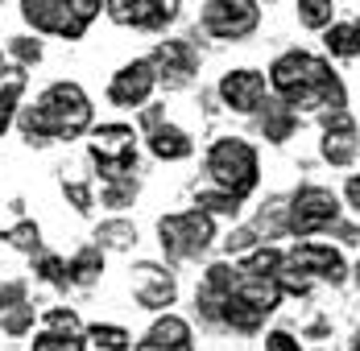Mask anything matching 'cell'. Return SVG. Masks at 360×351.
Segmentation results:
<instances>
[{"mask_svg": "<svg viewBox=\"0 0 360 351\" xmlns=\"http://www.w3.org/2000/svg\"><path fill=\"white\" fill-rule=\"evenodd\" d=\"M63 194L75 203V211H83V215L91 211V186L87 182H63Z\"/></svg>", "mask_w": 360, "mask_h": 351, "instance_id": "cell-34", "label": "cell"}, {"mask_svg": "<svg viewBox=\"0 0 360 351\" xmlns=\"http://www.w3.org/2000/svg\"><path fill=\"white\" fill-rule=\"evenodd\" d=\"M153 87H158V70L149 58H137V62H129V67H120L112 74L108 83V100L116 107H141L149 95H153Z\"/></svg>", "mask_w": 360, "mask_h": 351, "instance_id": "cell-10", "label": "cell"}, {"mask_svg": "<svg viewBox=\"0 0 360 351\" xmlns=\"http://www.w3.org/2000/svg\"><path fill=\"white\" fill-rule=\"evenodd\" d=\"M344 194H348V203L360 211V174H352L348 178V186H344Z\"/></svg>", "mask_w": 360, "mask_h": 351, "instance_id": "cell-37", "label": "cell"}, {"mask_svg": "<svg viewBox=\"0 0 360 351\" xmlns=\"http://www.w3.org/2000/svg\"><path fill=\"white\" fill-rule=\"evenodd\" d=\"M96 240H100V248L129 252V248L137 244V227H133L129 219H108V223H100V227H96Z\"/></svg>", "mask_w": 360, "mask_h": 351, "instance_id": "cell-21", "label": "cell"}, {"mask_svg": "<svg viewBox=\"0 0 360 351\" xmlns=\"http://www.w3.org/2000/svg\"><path fill=\"white\" fill-rule=\"evenodd\" d=\"M4 240H8L13 248H21V252H37L41 232H37V223H17V227H8V232H4Z\"/></svg>", "mask_w": 360, "mask_h": 351, "instance_id": "cell-28", "label": "cell"}, {"mask_svg": "<svg viewBox=\"0 0 360 351\" xmlns=\"http://www.w3.org/2000/svg\"><path fill=\"white\" fill-rule=\"evenodd\" d=\"M137 351H195L191 347V326H186V318L162 314L149 326V335L137 343Z\"/></svg>", "mask_w": 360, "mask_h": 351, "instance_id": "cell-16", "label": "cell"}, {"mask_svg": "<svg viewBox=\"0 0 360 351\" xmlns=\"http://www.w3.org/2000/svg\"><path fill=\"white\" fill-rule=\"evenodd\" d=\"M356 281H360V260H356Z\"/></svg>", "mask_w": 360, "mask_h": 351, "instance_id": "cell-39", "label": "cell"}, {"mask_svg": "<svg viewBox=\"0 0 360 351\" xmlns=\"http://www.w3.org/2000/svg\"><path fill=\"white\" fill-rule=\"evenodd\" d=\"M344 256L327 244H298L294 252L282 256V273H278V289L282 293H307L315 281L340 285L344 281Z\"/></svg>", "mask_w": 360, "mask_h": 351, "instance_id": "cell-4", "label": "cell"}, {"mask_svg": "<svg viewBox=\"0 0 360 351\" xmlns=\"http://www.w3.org/2000/svg\"><path fill=\"white\" fill-rule=\"evenodd\" d=\"M0 326H4L8 335H25V331L34 326V306L25 302V306H17V310H8V314H0Z\"/></svg>", "mask_w": 360, "mask_h": 351, "instance_id": "cell-29", "label": "cell"}, {"mask_svg": "<svg viewBox=\"0 0 360 351\" xmlns=\"http://www.w3.org/2000/svg\"><path fill=\"white\" fill-rule=\"evenodd\" d=\"M91 124V100L83 95L79 83H50L34 107L21 116V133L30 145H50V140H75Z\"/></svg>", "mask_w": 360, "mask_h": 351, "instance_id": "cell-2", "label": "cell"}, {"mask_svg": "<svg viewBox=\"0 0 360 351\" xmlns=\"http://www.w3.org/2000/svg\"><path fill=\"white\" fill-rule=\"evenodd\" d=\"M100 0H25L21 17L41 29V34H58V37H83L87 25L100 17Z\"/></svg>", "mask_w": 360, "mask_h": 351, "instance_id": "cell-5", "label": "cell"}, {"mask_svg": "<svg viewBox=\"0 0 360 351\" xmlns=\"http://www.w3.org/2000/svg\"><path fill=\"white\" fill-rule=\"evenodd\" d=\"M252 240H257V232H252V227H236V232L224 240V248H228V252H249Z\"/></svg>", "mask_w": 360, "mask_h": 351, "instance_id": "cell-36", "label": "cell"}, {"mask_svg": "<svg viewBox=\"0 0 360 351\" xmlns=\"http://www.w3.org/2000/svg\"><path fill=\"white\" fill-rule=\"evenodd\" d=\"M335 219H340V199L323 186H302L286 207V232L315 236L323 227H335Z\"/></svg>", "mask_w": 360, "mask_h": 351, "instance_id": "cell-8", "label": "cell"}, {"mask_svg": "<svg viewBox=\"0 0 360 351\" xmlns=\"http://www.w3.org/2000/svg\"><path fill=\"white\" fill-rule=\"evenodd\" d=\"M207 174H212V186L232 194V199H245L257 190V149L240 137H219L212 149H207Z\"/></svg>", "mask_w": 360, "mask_h": 351, "instance_id": "cell-3", "label": "cell"}, {"mask_svg": "<svg viewBox=\"0 0 360 351\" xmlns=\"http://www.w3.org/2000/svg\"><path fill=\"white\" fill-rule=\"evenodd\" d=\"M219 100L232 112H257L265 104V74L261 70H228L219 79Z\"/></svg>", "mask_w": 360, "mask_h": 351, "instance_id": "cell-13", "label": "cell"}, {"mask_svg": "<svg viewBox=\"0 0 360 351\" xmlns=\"http://www.w3.org/2000/svg\"><path fill=\"white\" fill-rule=\"evenodd\" d=\"M199 25L219 41H240L261 25V4L252 0H212L199 8Z\"/></svg>", "mask_w": 360, "mask_h": 351, "instance_id": "cell-9", "label": "cell"}, {"mask_svg": "<svg viewBox=\"0 0 360 351\" xmlns=\"http://www.w3.org/2000/svg\"><path fill=\"white\" fill-rule=\"evenodd\" d=\"M100 273H104V252H100V244H87L71 256V265H67V285H96Z\"/></svg>", "mask_w": 360, "mask_h": 351, "instance_id": "cell-18", "label": "cell"}, {"mask_svg": "<svg viewBox=\"0 0 360 351\" xmlns=\"http://www.w3.org/2000/svg\"><path fill=\"white\" fill-rule=\"evenodd\" d=\"M21 91H25V70H8V83H0V137L8 133V124H13V116H17V100H21Z\"/></svg>", "mask_w": 360, "mask_h": 351, "instance_id": "cell-20", "label": "cell"}, {"mask_svg": "<svg viewBox=\"0 0 360 351\" xmlns=\"http://www.w3.org/2000/svg\"><path fill=\"white\" fill-rule=\"evenodd\" d=\"M158 236H162V252L170 260H195L216 240V223H212L207 211L195 207V211H179V215H162Z\"/></svg>", "mask_w": 360, "mask_h": 351, "instance_id": "cell-6", "label": "cell"}, {"mask_svg": "<svg viewBox=\"0 0 360 351\" xmlns=\"http://www.w3.org/2000/svg\"><path fill=\"white\" fill-rule=\"evenodd\" d=\"M104 8L116 25H133V29H162L179 17L174 0H108Z\"/></svg>", "mask_w": 360, "mask_h": 351, "instance_id": "cell-11", "label": "cell"}, {"mask_svg": "<svg viewBox=\"0 0 360 351\" xmlns=\"http://www.w3.org/2000/svg\"><path fill=\"white\" fill-rule=\"evenodd\" d=\"M352 351H360V339H356V343H352Z\"/></svg>", "mask_w": 360, "mask_h": 351, "instance_id": "cell-38", "label": "cell"}, {"mask_svg": "<svg viewBox=\"0 0 360 351\" xmlns=\"http://www.w3.org/2000/svg\"><path fill=\"white\" fill-rule=\"evenodd\" d=\"M13 58L21 62V67H34L37 58H41V41H34V37H13Z\"/></svg>", "mask_w": 360, "mask_h": 351, "instance_id": "cell-30", "label": "cell"}, {"mask_svg": "<svg viewBox=\"0 0 360 351\" xmlns=\"http://www.w3.org/2000/svg\"><path fill=\"white\" fill-rule=\"evenodd\" d=\"M149 149L162 161H182V157H191V137L182 128H174V124H158L149 133Z\"/></svg>", "mask_w": 360, "mask_h": 351, "instance_id": "cell-17", "label": "cell"}, {"mask_svg": "<svg viewBox=\"0 0 360 351\" xmlns=\"http://www.w3.org/2000/svg\"><path fill=\"white\" fill-rule=\"evenodd\" d=\"M91 161L104 182H120V178H133L137 170V133L129 124H104L96 128L91 137Z\"/></svg>", "mask_w": 360, "mask_h": 351, "instance_id": "cell-7", "label": "cell"}, {"mask_svg": "<svg viewBox=\"0 0 360 351\" xmlns=\"http://www.w3.org/2000/svg\"><path fill=\"white\" fill-rule=\"evenodd\" d=\"M261 128H265V140L282 145V140H290V133L298 128V116H294V112H290L286 104H265V116H261Z\"/></svg>", "mask_w": 360, "mask_h": 351, "instance_id": "cell-19", "label": "cell"}, {"mask_svg": "<svg viewBox=\"0 0 360 351\" xmlns=\"http://www.w3.org/2000/svg\"><path fill=\"white\" fill-rule=\"evenodd\" d=\"M137 199V182L120 178V182H104V207H129Z\"/></svg>", "mask_w": 360, "mask_h": 351, "instance_id": "cell-26", "label": "cell"}, {"mask_svg": "<svg viewBox=\"0 0 360 351\" xmlns=\"http://www.w3.org/2000/svg\"><path fill=\"white\" fill-rule=\"evenodd\" d=\"M174 293H179V285L170 277V269H162V265H137L133 269V298L141 302L145 310L174 306Z\"/></svg>", "mask_w": 360, "mask_h": 351, "instance_id": "cell-14", "label": "cell"}, {"mask_svg": "<svg viewBox=\"0 0 360 351\" xmlns=\"http://www.w3.org/2000/svg\"><path fill=\"white\" fill-rule=\"evenodd\" d=\"M356 124L352 116L340 107V112H323V157L331 166H348L356 157Z\"/></svg>", "mask_w": 360, "mask_h": 351, "instance_id": "cell-15", "label": "cell"}, {"mask_svg": "<svg viewBox=\"0 0 360 351\" xmlns=\"http://www.w3.org/2000/svg\"><path fill=\"white\" fill-rule=\"evenodd\" d=\"M17 306H25V285L21 281H4L0 285V314H8Z\"/></svg>", "mask_w": 360, "mask_h": 351, "instance_id": "cell-33", "label": "cell"}, {"mask_svg": "<svg viewBox=\"0 0 360 351\" xmlns=\"http://www.w3.org/2000/svg\"><path fill=\"white\" fill-rule=\"evenodd\" d=\"M269 83L282 95V104L294 107H327L340 112L344 107V83L331 70V62L307 54V50H286L274 67H269Z\"/></svg>", "mask_w": 360, "mask_h": 351, "instance_id": "cell-1", "label": "cell"}, {"mask_svg": "<svg viewBox=\"0 0 360 351\" xmlns=\"http://www.w3.org/2000/svg\"><path fill=\"white\" fill-rule=\"evenodd\" d=\"M0 62H4V54H0Z\"/></svg>", "mask_w": 360, "mask_h": 351, "instance_id": "cell-40", "label": "cell"}, {"mask_svg": "<svg viewBox=\"0 0 360 351\" xmlns=\"http://www.w3.org/2000/svg\"><path fill=\"white\" fill-rule=\"evenodd\" d=\"M331 0H298V21L311 29H331Z\"/></svg>", "mask_w": 360, "mask_h": 351, "instance_id": "cell-23", "label": "cell"}, {"mask_svg": "<svg viewBox=\"0 0 360 351\" xmlns=\"http://www.w3.org/2000/svg\"><path fill=\"white\" fill-rule=\"evenodd\" d=\"M265 351H302V347H298V339L290 331H269L265 335Z\"/></svg>", "mask_w": 360, "mask_h": 351, "instance_id": "cell-35", "label": "cell"}, {"mask_svg": "<svg viewBox=\"0 0 360 351\" xmlns=\"http://www.w3.org/2000/svg\"><path fill=\"white\" fill-rule=\"evenodd\" d=\"M37 277L50 285H67V265L58 256H37Z\"/></svg>", "mask_w": 360, "mask_h": 351, "instance_id": "cell-31", "label": "cell"}, {"mask_svg": "<svg viewBox=\"0 0 360 351\" xmlns=\"http://www.w3.org/2000/svg\"><path fill=\"white\" fill-rule=\"evenodd\" d=\"M46 331H58V335H79V318H75V310H50L46 314Z\"/></svg>", "mask_w": 360, "mask_h": 351, "instance_id": "cell-32", "label": "cell"}, {"mask_svg": "<svg viewBox=\"0 0 360 351\" xmlns=\"http://www.w3.org/2000/svg\"><path fill=\"white\" fill-rule=\"evenodd\" d=\"M149 62H153L158 79H162L166 87H186V83L195 79V70H199V54H195L191 41H162Z\"/></svg>", "mask_w": 360, "mask_h": 351, "instance_id": "cell-12", "label": "cell"}, {"mask_svg": "<svg viewBox=\"0 0 360 351\" xmlns=\"http://www.w3.org/2000/svg\"><path fill=\"white\" fill-rule=\"evenodd\" d=\"M323 41L335 58H356L360 54V25H352V21L348 25H331Z\"/></svg>", "mask_w": 360, "mask_h": 351, "instance_id": "cell-22", "label": "cell"}, {"mask_svg": "<svg viewBox=\"0 0 360 351\" xmlns=\"http://www.w3.org/2000/svg\"><path fill=\"white\" fill-rule=\"evenodd\" d=\"M34 351H83L79 335H58V331H41L34 339Z\"/></svg>", "mask_w": 360, "mask_h": 351, "instance_id": "cell-27", "label": "cell"}, {"mask_svg": "<svg viewBox=\"0 0 360 351\" xmlns=\"http://www.w3.org/2000/svg\"><path fill=\"white\" fill-rule=\"evenodd\" d=\"M199 211H207V215H236V211H240V199L224 194L216 186H203V190H199Z\"/></svg>", "mask_w": 360, "mask_h": 351, "instance_id": "cell-24", "label": "cell"}, {"mask_svg": "<svg viewBox=\"0 0 360 351\" xmlns=\"http://www.w3.org/2000/svg\"><path fill=\"white\" fill-rule=\"evenodd\" d=\"M91 343L104 351H129L133 343H129V331L124 326H108V322H96L91 326Z\"/></svg>", "mask_w": 360, "mask_h": 351, "instance_id": "cell-25", "label": "cell"}]
</instances>
